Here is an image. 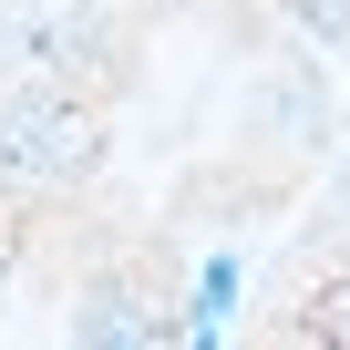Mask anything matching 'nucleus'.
<instances>
[{
	"instance_id": "nucleus-1",
	"label": "nucleus",
	"mask_w": 350,
	"mask_h": 350,
	"mask_svg": "<svg viewBox=\"0 0 350 350\" xmlns=\"http://www.w3.org/2000/svg\"><path fill=\"white\" fill-rule=\"evenodd\" d=\"M72 329H83V340H144V319H124V299H93Z\"/></svg>"
},
{
	"instance_id": "nucleus-2",
	"label": "nucleus",
	"mask_w": 350,
	"mask_h": 350,
	"mask_svg": "<svg viewBox=\"0 0 350 350\" xmlns=\"http://www.w3.org/2000/svg\"><path fill=\"white\" fill-rule=\"evenodd\" d=\"M340 329H350V288H340Z\"/></svg>"
}]
</instances>
